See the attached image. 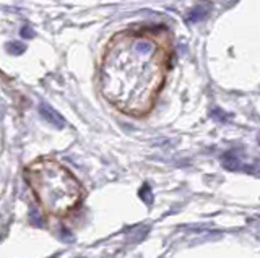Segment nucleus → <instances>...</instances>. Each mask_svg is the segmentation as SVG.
Returning a JSON list of instances; mask_svg holds the SVG:
<instances>
[{
    "label": "nucleus",
    "instance_id": "3",
    "mask_svg": "<svg viewBox=\"0 0 260 258\" xmlns=\"http://www.w3.org/2000/svg\"><path fill=\"white\" fill-rule=\"evenodd\" d=\"M39 114L49 125H54L55 128H62L65 125V120L62 119V115L59 112H55V110L47 104L39 106Z\"/></svg>",
    "mask_w": 260,
    "mask_h": 258
},
{
    "label": "nucleus",
    "instance_id": "5",
    "mask_svg": "<svg viewBox=\"0 0 260 258\" xmlns=\"http://www.w3.org/2000/svg\"><path fill=\"white\" fill-rule=\"evenodd\" d=\"M33 29L30 28V26H25L23 29H21V36H23V38H33Z\"/></svg>",
    "mask_w": 260,
    "mask_h": 258
},
{
    "label": "nucleus",
    "instance_id": "2",
    "mask_svg": "<svg viewBox=\"0 0 260 258\" xmlns=\"http://www.w3.org/2000/svg\"><path fill=\"white\" fill-rule=\"evenodd\" d=\"M25 177L46 215L65 218L83 200V188L65 166L52 159H39L30 164Z\"/></svg>",
    "mask_w": 260,
    "mask_h": 258
},
{
    "label": "nucleus",
    "instance_id": "1",
    "mask_svg": "<svg viewBox=\"0 0 260 258\" xmlns=\"http://www.w3.org/2000/svg\"><path fill=\"white\" fill-rule=\"evenodd\" d=\"M168 50L147 34L124 31L107 44L99 70L103 96L128 115H145L155 106L166 72Z\"/></svg>",
    "mask_w": 260,
    "mask_h": 258
},
{
    "label": "nucleus",
    "instance_id": "4",
    "mask_svg": "<svg viewBox=\"0 0 260 258\" xmlns=\"http://www.w3.org/2000/svg\"><path fill=\"white\" fill-rule=\"evenodd\" d=\"M9 50H10L12 54L20 55V54L25 52V44H21V42H10L9 44Z\"/></svg>",
    "mask_w": 260,
    "mask_h": 258
}]
</instances>
